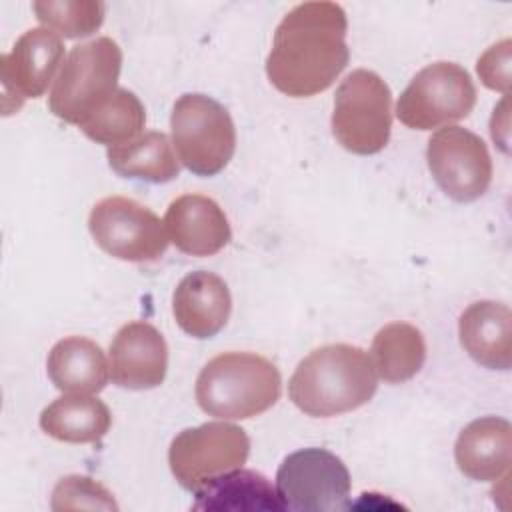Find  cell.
I'll list each match as a JSON object with an SVG mask.
<instances>
[{"instance_id":"9c48e42d","label":"cell","mask_w":512,"mask_h":512,"mask_svg":"<svg viewBox=\"0 0 512 512\" xmlns=\"http://www.w3.org/2000/svg\"><path fill=\"white\" fill-rule=\"evenodd\" d=\"M346 464L324 448H302L288 454L276 472V494L284 510H346L350 498Z\"/></svg>"},{"instance_id":"7c38bea8","label":"cell","mask_w":512,"mask_h":512,"mask_svg":"<svg viewBox=\"0 0 512 512\" xmlns=\"http://www.w3.org/2000/svg\"><path fill=\"white\" fill-rule=\"evenodd\" d=\"M62 60L64 44L56 32L44 26L26 30L12 50L0 58L4 112L18 110L26 98H40L54 80Z\"/></svg>"},{"instance_id":"cb8c5ba5","label":"cell","mask_w":512,"mask_h":512,"mask_svg":"<svg viewBox=\"0 0 512 512\" xmlns=\"http://www.w3.org/2000/svg\"><path fill=\"white\" fill-rule=\"evenodd\" d=\"M36 18L64 38H84L104 22V4L98 0H42L34 2Z\"/></svg>"},{"instance_id":"44dd1931","label":"cell","mask_w":512,"mask_h":512,"mask_svg":"<svg viewBox=\"0 0 512 512\" xmlns=\"http://www.w3.org/2000/svg\"><path fill=\"white\" fill-rule=\"evenodd\" d=\"M110 168L122 178L144 182H170L180 174L178 158L164 132H144L134 140L106 150Z\"/></svg>"},{"instance_id":"ac0fdd59","label":"cell","mask_w":512,"mask_h":512,"mask_svg":"<svg viewBox=\"0 0 512 512\" xmlns=\"http://www.w3.org/2000/svg\"><path fill=\"white\" fill-rule=\"evenodd\" d=\"M48 378L60 392L96 394L104 390L110 366L102 348L84 336L58 340L46 360Z\"/></svg>"},{"instance_id":"ba28073f","label":"cell","mask_w":512,"mask_h":512,"mask_svg":"<svg viewBox=\"0 0 512 512\" xmlns=\"http://www.w3.org/2000/svg\"><path fill=\"white\" fill-rule=\"evenodd\" d=\"M248 454L250 438L246 430L216 420L182 430L168 448V464L176 482L184 490L196 492L212 478L242 468Z\"/></svg>"},{"instance_id":"52a82bcc","label":"cell","mask_w":512,"mask_h":512,"mask_svg":"<svg viewBox=\"0 0 512 512\" xmlns=\"http://www.w3.org/2000/svg\"><path fill=\"white\" fill-rule=\"evenodd\" d=\"M476 104V86L456 62L422 68L396 102L398 120L414 130H432L466 118Z\"/></svg>"},{"instance_id":"7a4b0ae2","label":"cell","mask_w":512,"mask_h":512,"mask_svg":"<svg viewBox=\"0 0 512 512\" xmlns=\"http://www.w3.org/2000/svg\"><path fill=\"white\" fill-rule=\"evenodd\" d=\"M376 388L378 374L366 350L326 344L298 362L288 382V396L304 414L330 418L364 406Z\"/></svg>"},{"instance_id":"8992f818","label":"cell","mask_w":512,"mask_h":512,"mask_svg":"<svg viewBox=\"0 0 512 512\" xmlns=\"http://www.w3.org/2000/svg\"><path fill=\"white\" fill-rule=\"evenodd\" d=\"M392 128V92L372 70L358 68L338 86L332 134L352 154L370 156L384 150Z\"/></svg>"},{"instance_id":"8fae6325","label":"cell","mask_w":512,"mask_h":512,"mask_svg":"<svg viewBox=\"0 0 512 512\" xmlns=\"http://www.w3.org/2000/svg\"><path fill=\"white\" fill-rule=\"evenodd\" d=\"M426 160L436 184L456 202L480 198L492 182V158L484 140L462 126L434 132L428 140Z\"/></svg>"},{"instance_id":"6da1fadb","label":"cell","mask_w":512,"mask_h":512,"mask_svg":"<svg viewBox=\"0 0 512 512\" xmlns=\"http://www.w3.org/2000/svg\"><path fill=\"white\" fill-rule=\"evenodd\" d=\"M348 20L336 2L296 4L276 26L266 76L292 98H308L334 84L350 60Z\"/></svg>"},{"instance_id":"4fadbf2b","label":"cell","mask_w":512,"mask_h":512,"mask_svg":"<svg viewBox=\"0 0 512 512\" xmlns=\"http://www.w3.org/2000/svg\"><path fill=\"white\" fill-rule=\"evenodd\" d=\"M110 378L128 390H150L164 382L168 346L164 336L148 322L124 324L110 342Z\"/></svg>"},{"instance_id":"7402d4cb","label":"cell","mask_w":512,"mask_h":512,"mask_svg":"<svg viewBox=\"0 0 512 512\" xmlns=\"http://www.w3.org/2000/svg\"><path fill=\"white\" fill-rule=\"evenodd\" d=\"M370 358L376 374L388 384H400L414 378L426 360V342L422 332L408 322H390L382 326L372 340Z\"/></svg>"},{"instance_id":"d4e9b609","label":"cell","mask_w":512,"mask_h":512,"mask_svg":"<svg viewBox=\"0 0 512 512\" xmlns=\"http://www.w3.org/2000/svg\"><path fill=\"white\" fill-rule=\"evenodd\" d=\"M52 510H118L112 494L90 476H64L52 490Z\"/></svg>"},{"instance_id":"d6986e66","label":"cell","mask_w":512,"mask_h":512,"mask_svg":"<svg viewBox=\"0 0 512 512\" xmlns=\"http://www.w3.org/2000/svg\"><path fill=\"white\" fill-rule=\"evenodd\" d=\"M40 428L70 444H90L106 436L112 424L108 406L92 394H66L40 412Z\"/></svg>"},{"instance_id":"30bf717a","label":"cell","mask_w":512,"mask_h":512,"mask_svg":"<svg viewBox=\"0 0 512 512\" xmlns=\"http://www.w3.org/2000/svg\"><path fill=\"white\" fill-rule=\"evenodd\" d=\"M88 230L106 254L126 262H154L170 242L164 222L150 208L126 196L96 202L88 216Z\"/></svg>"},{"instance_id":"e0dca14e","label":"cell","mask_w":512,"mask_h":512,"mask_svg":"<svg viewBox=\"0 0 512 512\" xmlns=\"http://www.w3.org/2000/svg\"><path fill=\"white\" fill-rule=\"evenodd\" d=\"M512 426L506 418L484 416L472 420L456 438L458 470L478 482L498 480L510 468Z\"/></svg>"},{"instance_id":"5bb4252c","label":"cell","mask_w":512,"mask_h":512,"mask_svg":"<svg viewBox=\"0 0 512 512\" xmlns=\"http://www.w3.org/2000/svg\"><path fill=\"white\" fill-rule=\"evenodd\" d=\"M164 226L170 242L190 256H212L232 238L224 210L204 194H182L172 200Z\"/></svg>"},{"instance_id":"2e32d148","label":"cell","mask_w":512,"mask_h":512,"mask_svg":"<svg viewBox=\"0 0 512 512\" xmlns=\"http://www.w3.org/2000/svg\"><path fill=\"white\" fill-rule=\"evenodd\" d=\"M458 336L468 356L484 368L508 370L512 364V314L494 300L472 302L458 320Z\"/></svg>"},{"instance_id":"9a60e30c","label":"cell","mask_w":512,"mask_h":512,"mask_svg":"<svg viewBox=\"0 0 512 512\" xmlns=\"http://www.w3.org/2000/svg\"><path fill=\"white\" fill-rule=\"evenodd\" d=\"M230 310L232 298L228 284L208 270L186 274L172 296L176 324L198 340L216 336L226 326Z\"/></svg>"},{"instance_id":"484cf974","label":"cell","mask_w":512,"mask_h":512,"mask_svg":"<svg viewBox=\"0 0 512 512\" xmlns=\"http://www.w3.org/2000/svg\"><path fill=\"white\" fill-rule=\"evenodd\" d=\"M510 46L512 42L506 38L490 46L476 62V72L482 84L490 90L502 92L504 96L510 86Z\"/></svg>"},{"instance_id":"603a6c76","label":"cell","mask_w":512,"mask_h":512,"mask_svg":"<svg viewBox=\"0 0 512 512\" xmlns=\"http://www.w3.org/2000/svg\"><path fill=\"white\" fill-rule=\"evenodd\" d=\"M144 122L146 110L138 96L126 88H118L78 128L90 140L110 148L140 136Z\"/></svg>"},{"instance_id":"5b68a950","label":"cell","mask_w":512,"mask_h":512,"mask_svg":"<svg viewBox=\"0 0 512 512\" xmlns=\"http://www.w3.org/2000/svg\"><path fill=\"white\" fill-rule=\"evenodd\" d=\"M170 130L178 160L196 176L222 172L234 156L232 116L206 94H182L172 106Z\"/></svg>"},{"instance_id":"3957f363","label":"cell","mask_w":512,"mask_h":512,"mask_svg":"<svg viewBox=\"0 0 512 512\" xmlns=\"http://www.w3.org/2000/svg\"><path fill=\"white\" fill-rule=\"evenodd\" d=\"M198 406L222 420H246L270 410L282 392L278 368L254 352H222L196 378Z\"/></svg>"},{"instance_id":"ffe728a7","label":"cell","mask_w":512,"mask_h":512,"mask_svg":"<svg viewBox=\"0 0 512 512\" xmlns=\"http://www.w3.org/2000/svg\"><path fill=\"white\" fill-rule=\"evenodd\" d=\"M192 510H284L270 480L254 470H230L196 490Z\"/></svg>"},{"instance_id":"277c9868","label":"cell","mask_w":512,"mask_h":512,"mask_svg":"<svg viewBox=\"0 0 512 512\" xmlns=\"http://www.w3.org/2000/svg\"><path fill=\"white\" fill-rule=\"evenodd\" d=\"M120 68L122 50L108 36L74 46L54 80L48 98L50 112L68 124L80 126L118 90Z\"/></svg>"}]
</instances>
